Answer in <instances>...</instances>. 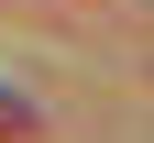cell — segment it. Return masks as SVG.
<instances>
[{"label":"cell","instance_id":"1","mask_svg":"<svg viewBox=\"0 0 154 143\" xmlns=\"http://www.w3.org/2000/svg\"><path fill=\"white\" fill-rule=\"evenodd\" d=\"M0 143H33V99H11V88H0Z\"/></svg>","mask_w":154,"mask_h":143}]
</instances>
